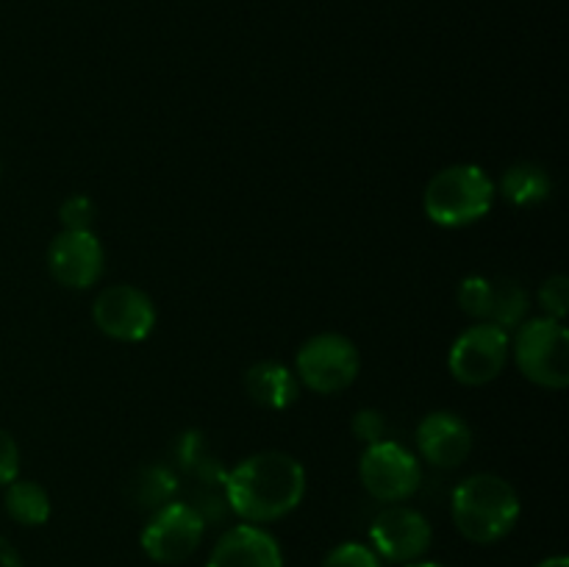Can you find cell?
I'll return each instance as SVG.
<instances>
[{
	"mask_svg": "<svg viewBox=\"0 0 569 567\" xmlns=\"http://www.w3.org/2000/svg\"><path fill=\"white\" fill-rule=\"evenodd\" d=\"M511 356L522 376L545 389H565L569 384V334L553 317H531L517 326Z\"/></svg>",
	"mask_w": 569,
	"mask_h": 567,
	"instance_id": "obj_4",
	"label": "cell"
},
{
	"mask_svg": "<svg viewBox=\"0 0 569 567\" xmlns=\"http://www.w3.org/2000/svg\"><path fill=\"white\" fill-rule=\"evenodd\" d=\"M359 478L372 498L392 506L403 504L420 489L422 467L409 448L395 439H381L376 445H365Z\"/></svg>",
	"mask_w": 569,
	"mask_h": 567,
	"instance_id": "obj_6",
	"label": "cell"
},
{
	"mask_svg": "<svg viewBox=\"0 0 569 567\" xmlns=\"http://www.w3.org/2000/svg\"><path fill=\"white\" fill-rule=\"evenodd\" d=\"M206 567H283V554L270 531L239 523L217 539Z\"/></svg>",
	"mask_w": 569,
	"mask_h": 567,
	"instance_id": "obj_13",
	"label": "cell"
},
{
	"mask_svg": "<svg viewBox=\"0 0 569 567\" xmlns=\"http://www.w3.org/2000/svg\"><path fill=\"white\" fill-rule=\"evenodd\" d=\"M433 528L422 511L409 506H387L370 523V548L378 559L392 565H411L431 548Z\"/></svg>",
	"mask_w": 569,
	"mask_h": 567,
	"instance_id": "obj_10",
	"label": "cell"
},
{
	"mask_svg": "<svg viewBox=\"0 0 569 567\" xmlns=\"http://www.w3.org/2000/svg\"><path fill=\"white\" fill-rule=\"evenodd\" d=\"M103 245L94 231H61L48 248V270L61 287L89 289L103 276Z\"/></svg>",
	"mask_w": 569,
	"mask_h": 567,
	"instance_id": "obj_11",
	"label": "cell"
},
{
	"mask_svg": "<svg viewBox=\"0 0 569 567\" xmlns=\"http://www.w3.org/2000/svg\"><path fill=\"white\" fill-rule=\"evenodd\" d=\"M417 450L428 465L453 470L472 454V428L456 411H431L417 426Z\"/></svg>",
	"mask_w": 569,
	"mask_h": 567,
	"instance_id": "obj_12",
	"label": "cell"
},
{
	"mask_svg": "<svg viewBox=\"0 0 569 567\" xmlns=\"http://www.w3.org/2000/svg\"><path fill=\"white\" fill-rule=\"evenodd\" d=\"M528 309H531V298H528V289L522 287L515 278H498L492 281V306H489V322L500 326L503 331L517 328L520 322H526Z\"/></svg>",
	"mask_w": 569,
	"mask_h": 567,
	"instance_id": "obj_19",
	"label": "cell"
},
{
	"mask_svg": "<svg viewBox=\"0 0 569 567\" xmlns=\"http://www.w3.org/2000/svg\"><path fill=\"white\" fill-rule=\"evenodd\" d=\"M94 217H98V206L89 195H70L59 206V220L64 231H92Z\"/></svg>",
	"mask_w": 569,
	"mask_h": 567,
	"instance_id": "obj_21",
	"label": "cell"
},
{
	"mask_svg": "<svg viewBox=\"0 0 569 567\" xmlns=\"http://www.w3.org/2000/svg\"><path fill=\"white\" fill-rule=\"evenodd\" d=\"M361 356L353 339L345 334H315L295 356V376L317 395L345 392L359 378Z\"/></svg>",
	"mask_w": 569,
	"mask_h": 567,
	"instance_id": "obj_5",
	"label": "cell"
},
{
	"mask_svg": "<svg viewBox=\"0 0 569 567\" xmlns=\"http://www.w3.org/2000/svg\"><path fill=\"white\" fill-rule=\"evenodd\" d=\"M520 495L495 472H476L453 489L450 515L465 539L476 545H492L509 537L520 520Z\"/></svg>",
	"mask_w": 569,
	"mask_h": 567,
	"instance_id": "obj_2",
	"label": "cell"
},
{
	"mask_svg": "<svg viewBox=\"0 0 569 567\" xmlns=\"http://www.w3.org/2000/svg\"><path fill=\"white\" fill-rule=\"evenodd\" d=\"M92 320L117 342H142L156 328V306L150 295L133 284H114L98 292Z\"/></svg>",
	"mask_w": 569,
	"mask_h": 567,
	"instance_id": "obj_9",
	"label": "cell"
},
{
	"mask_svg": "<svg viewBox=\"0 0 569 567\" xmlns=\"http://www.w3.org/2000/svg\"><path fill=\"white\" fill-rule=\"evenodd\" d=\"M350 431L359 442L376 445L387 439V417L378 409H359L353 415V422H350Z\"/></svg>",
	"mask_w": 569,
	"mask_h": 567,
	"instance_id": "obj_25",
	"label": "cell"
},
{
	"mask_svg": "<svg viewBox=\"0 0 569 567\" xmlns=\"http://www.w3.org/2000/svg\"><path fill=\"white\" fill-rule=\"evenodd\" d=\"M0 178H3V167H0Z\"/></svg>",
	"mask_w": 569,
	"mask_h": 567,
	"instance_id": "obj_30",
	"label": "cell"
},
{
	"mask_svg": "<svg viewBox=\"0 0 569 567\" xmlns=\"http://www.w3.org/2000/svg\"><path fill=\"white\" fill-rule=\"evenodd\" d=\"M126 495L137 509L156 511L170 500H178V472L164 461L142 465L126 484Z\"/></svg>",
	"mask_w": 569,
	"mask_h": 567,
	"instance_id": "obj_16",
	"label": "cell"
},
{
	"mask_svg": "<svg viewBox=\"0 0 569 567\" xmlns=\"http://www.w3.org/2000/svg\"><path fill=\"white\" fill-rule=\"evenodd\" d=\"M322 567H383L376 550L365 543H342L322 559Z\"/></svg>",
	"mask_w": 569,
	"mask_h": 567,
	"instance_id": "obj_24",
	"label": "cell"
},
{
	"mask_svg": "<svg viewBox=\"0 0 569 567\" xmlns=\"http://www.w3.org/2000/svg\"><path fill=\"white\" fill-rule=\"evenodd\" d=\"M406 567H445V565H439V561H411V565Z\"/></svg>",
	"mask_w": 569,
	"mask_h": 567,
	"instance_id": "obj_29",
	"label": "cell"
},
{
	"mask_svg": "<svg viewBox=\"0 0 569 567\" xmlns=\"http://www.w3.org/2000/svg\"><path fill=\"white\" fill-rule=\"evenodd\" d=\"M303 495V465L283 450H261L228 470V506L253 526L292 515Z\"/></svg>",
	"mask_w": 569,
	"mask_h": 567,
	"instance_id": "obj_1",
	"label": "cell"
},
{
	"mask_svg": "<svg viewBox=\"0 0 569 567\" xmlns=\"http://www.w3.org/2000/svg\"><path fill=\"white\" fill-rule=\"evenodd\" d=\"M244 392L256 406L270 411L289 409L298 400L300 381L281 361H256L244 372Z\"/></svg>",
	"mask_w": 569,
	"mask_h": 567,
	"instance_id": "obj_15",
	"label": "cell"
},
{
	"mask_svg": "<svg viewBox=\"0 0 569 567\" xmlns=\"http://www.w3.org/2000/svg\"><path fill=\"white\" fill-rule=\"evenodd\" d=\"M178 493H187L183 504L192 506L203 517L206 526L226 520V515L231 511V506H228V470L211 454L178 472Z\"/></svg>",
	"mask_w": 569,
	"mask_h": 567,
	"instance_id": "obj_14",
	"label": "cell"
},
{
	"mask_svg": "<svg viewBox=\"0 0 569 567\" xmlns=\"http://www.w3.org/2000/svg\"><path fill=\"white\" fill-rule=\"evenodd\" d=\"M459 306L465 315L476 317L478 322L489 317V306H492V281L483 276H467L459 284Z\"/></svg>",
	"mask_w": 569,
	"mask_h": 567,
	"instance_id": "obj_20",
	"label": "cell"
},
{
	"mask_svg": "<svg viewBox=\"0 0 569 567\" xmlns=\"http://www.w3.org/2000/svg\"><path fill=\"white\" fill-rule=\"evenodd\" d=\"M498 183L478 165H450L428 181L422 211L442 228H467L492 211Z\"/></svg>",
	"mask_w": 569,
	"mask_h": 567,
	"instance_id": "obj_3",
	"label": "cell"
},
{
	"mask_svg": "<svg viewBox=\"0 0 569 567\" xmlns=\"http://www.w3.org/2000/svg\"><path fill=\"white\" fill-rule=\"evenodd\" d=\"M206 454H209V448H206V437L198 431V428H189V431L178 434L176 442H172L170 467L176 472H181L187 470V467H192L194 461L203 459Z\"/></svg>",
	"mask_w": 569,
	"mask_h": 567,
	"instance_id": "obj_23",
	"label": "cell"
},
{
	"mask_svg": "<svg viewBox=\"0 0 569 567\" xmlns=\"http://www.w3.org/2000/svg\"><path fill=\"white\" fill-rule=\"evenodd\" d=\"M500 192L511 206L528 209V206H539L550 198L553 178L537 161H517L500 178Z\"/></svg>",
	"mask_w": 569,
	"mask_h": 567,
	"instance_id": "obj_17",
	"label": "cell"
},
{
	"mask_svg": "<svg viewBox=\"0 0 569 567\" xmlns=\"http://www.w3.org/2000/svg\"><path fill=\"white\" fill-rule=\"evenodd\" d=\"M0 567H22L20 554H17V548L3 534H0Z\"/></svg>",
	"mask_w": 569,
	"mask_h": 567,
	"instance_id": "obj_27",
	"label": "cell"
},
{
	"mask_svg": "<svg viewBox=\"0 0 569 567\" xmlns=\"http://www.w3.org/2000/svg\"><path fill=\"white\" fill-rule=\"evenodd\" d=\"M539 306H542L545 317H553V320L565 322L569 311V278L567 276H550L545 278L542 287L537 292Z\"/></svg>",
	"mask_w": 569,
	"mask_h": 567,
	"instance_id": "obj_22",
	"label": "cell"
},
{
	"mask_svg": "<svg viewBox=\"0 0 569 567\" xmlns=\"http://www.w3.org/2000/svg\"><path fill=\"white\" fill-rule=\"evenodd\" d=\"M20 478V445L6 428H0V487Z\"/></svg>",
	"mask_w": 569,
	"mask_h": 567,
	"instance_id": "obj_26",
	"label": "cell"
},
{
	"mask_svg": "<svg viewBox=\"0 0 569 567\" xmlns=\"http://www.w3.org/2000/svg\"><path fill=\"white\" fill-rule=\"evenodd\" d=\"M537 567H569L567 556H548V559L539 561Z\"/></svg>",
	"mask_w": 569,
	"mask_h": 567,
	"instance_id": "obj_28",
	"label": "cell"
},
{
	"mask_svg": "<svg viewBox=\"0 0 569 567\" xmlns=\"http://www.w3.org/2000/svg\"><path fill=\"white\" fill-rule=\"evenodd\" d=\"M6 515L20 526H44L50 520V495L42 484L26 481V478H14L6 484L3 493Z\"/></svg>",
	"mask_w": 569,
	"mask_h": 567,
	"instance_id": "obj_18",
	"label": "cell"
},
{
	"mask_svg": "<svg viewBox=\"0 0 569 567\" xmlns=\"http://www.w3.org/2000/svg\"><path fill=\"white\" fill-rule=\"evenodd\" d=\"M203 534V517L183 500H170L161 509L150 511L148 523L139 534V545L148 559L159 561V565H181L200 548Z\"/></svg>",
	"mask_w": 569,
	"mask_h": 567,
	"instance_id": "obj_8",
	"label": "cell"
},
{
	"mask_svg": "<svg viewBox=\"0 0 569 567\" xmlns=\"http://www.w3.org/2000/svg\"><path fill=\"white\" fill-rule=\"evenodd\" d=\"M511 356V337L495 322L481 320L456 337L448 354L450 376L467 387H483L506 370Z\"/></svg>",
	"mask_w": 569,
	"mask_h": 567,
	"instance_id": "obj_7",
	"label": "cell"
}]
</instances>
